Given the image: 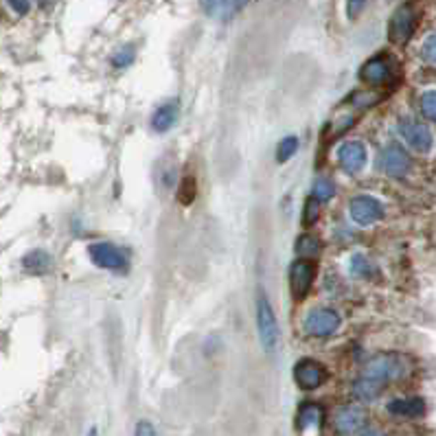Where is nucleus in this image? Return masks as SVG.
<instances>
[{"label": "nucleus", "instance_id": "2", "mask_svg": "<svg viewBox=\"0 0 436 436\" xmlns=\"http://www.w3.org/2000/svg\"><path fill=\"white\" fill-rule=\"evenodd\" d=\"M257 329H259V340L265 353H275L279 347V322H277V314L272 310L270 298L265 294H259L257 298Z\"/></svg>", "mask_w": 436, "mask_h": 436}, {"label": "nucleus", "instance_id": "26", "mask_svg": "<svg viewBox=\"0 0 436 436\" xmlns=\"http://www.w3.org/2000/svg\"><path fill=\"white\" fill-rule=\"evenodd\" d=\"M134 62V48L132 46H123L117 55L112 58V64L117 68H125V66H130Z\"/></svg>", "mask_w": 436, "mask_h": 436}, {"label": "nucleus", "instance_id": "15", "mask_svg": "<svg viewBox=\"0 0 436 436\" xmlns=\"http://www.w3.org/2000/svg\"><path fill=\"white\" fill-rule=\"evenodd\" d=\"M178 117H180V105L176 103V101H169V103H165V105H160L158 110L154 112V117H152V127L156 132H169L171 127L176 125V121H178Z\"/></svg>", "mask_w": 436, "mask_h": 436}, {"label": "nucleus", "instance_id": "8", "mask_svg": "<svg viewBox=\"0 0 436 436\" xmlns=\"http://www.w3.org/2000/svg\"><path fill=\"white\" fill-rule=\"evenodd\" d=\"M414 27H416V15H414V9L410 5H402L390 18L388 22V38L390 42L395 44H406L412 33H414Z\"/></svg>", "mask_w": 436, "mask_h": 436}, {"label": "nucleus", "instance_id": "7", "mask_svg": "<svg viewBox=\"0 0 436 436\" xmlns=\"http://www.w3.org/2000/svg\"><path fill=\"white\" fill-rule=\"evenodd\" d=\"M326 377H329V373H326V366L320 364L318 359H312V357H305L300 359L298 364L294 366V379L300 390H316L320 388Z\"/></svg>", "mask_w": 436, "mask_h": 436}, {"label": "nucleus", "instance_id": "6", "mask_svg": "<svg viewBox=\"0 0 436 436\" xmlns=\"http://www.w3.org/2000/svg\"><path fill=\"white\" fill-rule=\"evenodd\" d=\"M316 281V265L310 259H298L289 267V292L294 300H303Z\"/></svg>", "mask_w": 436, "mask_h": 436}, {"label": "nucleus", "instance_id": "23", "mask_svg": "<svg viewBox=\"0 0 436 436\" xmlns=\"http://www.w3.org/2000/svg\"><path fill=\"white\" fill-rule=\"evenodd\" d=\"M421 112L428 121L436 123V90H428L421 97Z\"/></svg>", "mask_w": 436, "mask_h": 436}, {"label": "nucleus", "instance_id": "1", "mask_svg": "<svg viewBox=\"0 0 436 436\" xmlns=\"http://www.w3.org/2000/svg\"><path fill=\"white\" fill-rule=\"evenodd\" d=\"M412 371V364L406 355H399V353H386V355H377L373 359L366 362L364 366V375L366 377H373V379H379V381H397V379H404L408 377Z\"/></svg>", "mask_w": 436, "mask_h": 436}, {"label": "nucleus", "instance_id": "25", "mask_svg": "<svg viewBox=\"0 0 436 436\" xmlns=\"http://www.w3.org/2000/svg\"><path fill=\"white\" fill-rule=\"evenodd\" d=\"M355 107H359V110H364V107H371V105H375L377 101H379V97L377 95H373V93H355V95H351V99H349Z\"/></svg>", "mask_w": 436, "mask_h": 436}, {"label": "nucleus", "instance_id": "19", "mask_svg": "<svg viewBox=\"0 0 436 436\" xmlns=\"http://www.w3.org/2000/svg\"><path fill=\"white\" fill-rule=\"evenodd\" d=\"M322 250V242L314 234H303L296 242V252L300 254L303 259H310V257H318Z\"/></svg>", "mask_w": 436, "mask_h": 436}, {"label": "nucleus", "instance_id": "10", "mask_svg": "<svg viewBox=\"0 0 436 436\" xmlns=\"http://www.w3.org/2000/svg\"><path fill=\"white\" fill-rule=\"evenodd\" d=\"M379 165H381V169H384L386 176L404 178L410 169V156L406 154L404 147H399V145H388V147L379 156Z\"/></svg>", "mask_w": 436, "mask_h": 436}, {"label": "nucleus", "instance_id": "20", "mask_svg": "<svg viewBox=\"0 0 436 436\" xmlns=\"http://www.w3.org/2000/svg\"><path fill=\"white\" fill-rule=\"evenodd\" d=\"M336 195V185L329 178H318L312 189V197H316L318 202H329V199Z\"/></svg>", "mask_w": 436, "mask_h": 436}, {"label": "nucleus", "instance_id": "14", "mask_svg": "<svg viewBox=\"0 0 436 436\" xmlns=\"http://www.w3.org/2000/svg\"><path fill=\"white\" fill-rule=\"evenodd\" d=\"M390 414L395 416H408V419H414V416L425 414V402L421 397H402V399H392V402L386 406Z\"/></svg>", "mask_w": 436, "mask_h": 436}, {"label": "nucleus", "instance_id": "5", "mask_svg": "<svg viewBox=\"0 0 436 436\" xmlns=\"http://www.w3.org/2000/svg\"><path fill=\"white\" fill-rule=\"evenodd\" d=\"M340 316L326 307H316L305 318V331L312 338H329L340 329Z\"/></svg>", "mask_w": 436, "mask_h": 436}, {"label": "nucleus", "instance_id": "29", "mask_svg": "<svg viewBox=\"0 0 436 436\" xmlns=\"http://www.w3.org/2000/svg\"><path fill=\"white\" fill-rule=\"evenodd\" d=\"M364 5H366V0H347V15L351 20H355L362 13V9H364Z\"/></svg>", "mask_w": 436, "mask_h": 436}, {"label": "nucleus", "instance_id": "33", "mask_svg": "<svg viewBox=\"0 0 436 436\" xmlns=\"http://www.w3.org/2000/svg\"><path fill=\"white\" fill-rule=\"evenodd\" d=\"M11 5L18 13H27L29 11V3L27 0H11Z\"/></svg>", "mask_w": 436, "mask_h": 436}, {"label": "nucleus", "instance_id": "17", "mask_svg": "<svg viewBox=\"0 0 436 436\" xmlns=\"http://www.w3.org/2000/svg\"><path fill=\"white\" fill-rule=\"evenodd\" d=\"M384 381L379 379H373V377H366L362 375L355 384H353V395L357 399H362V402H375V399L381 395V390H384Z\"/></svg>", "mask_w": 436, "mask_h": 436}, {"label": "nucleus", "instance_id": "28", "mask_svg": "<svg viewBox=\"0 0 436 436\" xmlns=\"http://www.w3.org/2000/svg\"><path fill=\"white\" fill-rule=\"evenodd\" d=\"M134 436H158V432H156V428L150 423V421H138L136 423V428H134Z\"/></svg>", "mask_w": 436, "mask_h": 436}, {"label": "nucleus", "instance_id": "31", "mask_svg": "<svg viewBox=\"0 0 436 436\" xmlns=\"http://www.w3.org/2000/svg\"><path fill=\"white\" fill-rule=\"evenodd\" d=\"M250 3V0H226V13L230 15V13H237V11H242L246 5Z\"/></svg>", "mask_w": 436, "mask_h": 436}, {"label": "nucleus", "instance_id": "34", "mask_svg": "<svg viewBox=\"0 0 436 436\" xmlns=\"http://www.w3.org/2000/svg\"><path fill=\"white\" fill-rule=\"evenodd\" d=\"M359 436H386V434L381 432V430H375V428H373V430H364Z\"/></svg>", "mask_w": 436, "mask_h": 436}, {"label": "nucleus", "instance_id": "4", "mask_svg": "<svg viewBox=\"0 0 436 436\" xmlns=\"http://www.w3.org/2000/svg\"><path fill=\"white\" fill-rule=\"evenodd\" d=\"M349 215L357 226H373L384 217V204L373 195H355L349 202Z\"/></svg>", "mask_w": 436, "mask_h": 436}, {"label": "nucleus", "instance_id": "16", "mask_svg": "<svg viewBox=\"0 0 436 436\" xmlns=\"http://www.w3.org/2000/svg\"><path fill=\"white\" fill-rule=\"evenodd\" d=\"M22 267L29 275H46L53 267V257L46 250H31L22 259Z\"/></svg>", "mask_w": 436, "mask_h": 436}, {"label": "nucleus", "instance_id": "13", "mask_svg": "<svg viewBox=\"0 0 436 436\" xmlns=\"http://www.w3.org/2000/svg\"><path fill=\"white\" fill-rule=\"evenodd\" d=\"M359 77L369 86H384L392 77V68L384 55H377V58H371L364 66L359 68Z\"/></svg>", "mask_w": 436, "mask_h": 436}, {"label": "nucleus", "instance_id": "22", "mask_svg": "<svg viewBox=\"0 0 436 436\" xmlns=\"http://www.w3.org/2000/svg\"><path fill=\"white\" fill-rule=\"evenodd\" d=\"M320 204L316 197H310L305 204V211H303V226H314L318 222V215H320Z\"/></svg>", "mask_w": 436, "mask_h": 436}, {"label": "nucleus", "instance_id": "27", "mask_svg": "<svg viewBox=\"0 0 436 436\" xmlns=\"http://www.w3.org/2000/svg\"><path fill=\"white\" fill-rule=\"evenodd\" d=\"M421 55H423V60H425V62H430V64H436V33H432L430 38L423 42Z\"/></svg>", "mask_w": 436, "mask_h": 436}, {"label": "nucleus", "instance_id": "12", "mask_svg": "<svg viewBox=\"0 0 436 436\" xmlns=\"http://www.w3.org/2000/svg\"><path fill=\"white\" fill-rule=\"evenodd\" d=\"M399 132H402L404 140L410 145V147L414 152H430L432 145H434V136L432 132L428 130V127L423 123H414V121H404L402 127H399Z\"/></svg>", "mask_w": 436, "mask_h": 436}, {"label": "nucleus", "instance_id": "24", "mask_svg": "<svg viewBox=\"0 0 436 436\" xmlns=\"http://www.w3.org/2000/svg\"><path fill=\"white\" fill-rule=\"evenodd\" d=\"M351 272L355 277H371L373 275V265L366 261V257H362V254H355L351 259Z\"/></svg>", "mask_w": 436, "mask_h": 436}, {"label": "nucleus", "instance_id": "30", "mask_svg": "<svg viewBox=\"0 0 436 436\" xmlns=\"http://www.w3.org/2000/svg\"><path fill=\"white\" fill-rule=\"evenodd\" d=\"M199 5H202V9H204L209 15H215L217 11H220V9L226 5V0H199Z\"/></svg>", "mask_w": 436, "mask_h": 436}, {"label": "nucleus", "instance_id": "21", "mask_svg": "<svg viewBox=\"0 0 436 436\" xmlns=\"http://www.w3.org/2000/svg\"><path fill=\"white\" fill-rule=\"evenodd\" d=\"M298 150V138L296 136H285L281 143H279V147H277V160L279 162H287L289 158H292Z\"/></svg>", "mask_w": 436, "mask_h": 436}, {"label": "nucleus", "instance_id": "18", "mask_svg": "<svg viewBox=\"0 0 436 436\" xmlns=\"http://www.w3.org/2000/svg\"><path fill=\"white\" fill-rule=\"evenodd\" d=\"M322 419L324 412L318 404H305L298 410V430L307 432V430H320L322 428Z\"/></svg>", "mask_w": 436, "mask_h": 436}, {"label": "nucleus", "instance_id": "32", "mask_svg": "<svg viewBox=\"0 0 436 436\" xmlns=\"http://www.w3.org/2000/svg\"><path fill=\"white\" fill-rule=\"evenodd\" d=\"M183 197H185V202H191V199L195 197V187H193V180H191V178H187V180H185Z\"/></svg>", "mask_w": 436, "mask_h": 436}, {"label": "nucleus", "instance_id": "11", "mask_svg": "<svg viewBox=\"0 0 436 436\" xmlns=\"http://www.w3.org/2000/svg\"><path fill=\"white\" fill-rule=\"evenodd\" d=\"M338 158H340V167L347 173H359L362 169L366 167L369 154H366L364 143L349 140V143H344L342 147H340Z\"/></svg>", "mask_w": 436, "mask_h": 436}, {"label": "nucleus", "instance_id": "35", "mask_svg": "<svg viewBox=\"0 0 436 436\" xmlns=\"http://www.w3.org/2000/svg\"><path fill=\"white\" fill-rule=\"evenodd\" d=\"M86 436H99V430H97V428H90Z\"/></svg>", "mask_w": 436, "mask_h": 436}, {"label": "nucleus", "instance_id": "9", "mask_svg": "<svg viewBox=\"0 0 436 436\" xmlns=\"http://www.w3.org/2000/svg\"><path fill=\"white\" fill-rule=\"evenodd\" d=\"M364 425H366V410L357 404L340 406L333 412V428H336V432H340L344 436L359 432Z\"/></svg>", "mask_w": 436, "mask_h": 436}, {"label": "nucleus", "instance_id": "3", "mask_svg": "<svg viewBox=\"0 0 436 436\" xmlns=\"http://www.w3.org/2000/svg\"><path fill=\"white\" fill-rule=\"evenodd\" d=\"M88 257L97 267L107 270V272H127L130 261H127V254L123 248L110 244V242H97L88 246Z\"/></svg>", "mask_w": 436, "mask_h": 436}]
</instances>
